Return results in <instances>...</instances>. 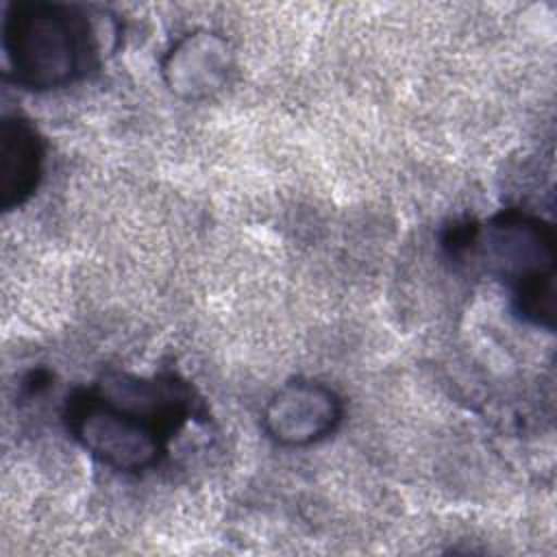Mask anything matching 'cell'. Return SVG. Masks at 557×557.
Masks as SVG:
<instances>
[{
	"label": "cell",
	"instance_id": "cell-1",
	"mask_svg": "<svg viewBox=\"0 0 557 557\" xmlns=\"http://www.w3.org/2000/svg\"><path fill=\"white\" fill-rule=\"evenodd\" d=\"M4 78L28 91L70 87L100 63L87 9L65 2H11L2 17Z\"/></svg>",
	"mask_w": 557,
	"mask_h": 557
},
{
	"label": "cell",
	"instance_id": "cell-2",
	"mask_svg": "<svg viewBox=\"0 0 557 557\" xmlns=\"http://www.w3.org/2000/svg\"><path fill=\"white\" fill-rule=\"evenodd\" d=\"M468 257L505 283L520 320L555 329L557 235L550 222L518 207L500 209L485 222H474L459 261Z\"/></svg>",
	"mask_w": 557,
	"mask_h": 557
},
{
	"label": "cell",
	"instance_id": "cell-3",
	"mask_svg": "<svg viewBox=\"0 0 557 557\" xmlns=\"http://www.w3.org/2000/svg\"><path fill=\"white\" fill-rule=\"evenodd\" d=\"M63 422L72 440L94 459L131 474L159 466L172 440L161 424L107 398L94 385L67 394Z\"/></svg>",
	"mask_w": 557,
	"mask_h": 557
},
{
	"label": "cell",
	"instance_id": "cell-4",
	"mask_svg": "<svg viewBox=\"0 0 557 557\" xmlns=\"http://www.w3.org/2000/svg\"><path fill=\"white\" fill-rule=\"evenodd\" d=\"M344 420L342 396L313 379H294L272 394L261 413L263 431L281 446H309Z\"/></svg>",
	"mask_w": 557,
	"mask_h": 557
},
{
	"label": "cell",
	"instance_id": "cell-5",
	"mask_svg": "<svg viewBox=\"0 0 557 557\" xmlns=\"http://www.w3.org/2000/svg\"><path fill=\"white\" fill-rule=\"evenodd\" d=\"M233 65V48L220 33L194 30L172 44L161 61V74L174 96L202 100L226 85Z\"/></svg>",
	"mask_w": 557,
	"mask_h": 557
},
{
	"label": "cell",
	"instance_id": "cell-6",
	"mask_svg": "<svg viewBox=\"0 0 557 557\" xmlns=\"http://www.w3.org/2000/svg\"><path fill=\"white\" fill-rule=\"evenodd\" d=\"M46 144L37 126L20 115L0 122V209L13 211L30 200L44 176Z\"/></svg>",
	"mask_w": 557,
	"mask_h": 557
}]
</instances>
